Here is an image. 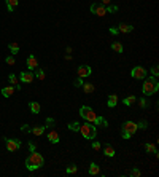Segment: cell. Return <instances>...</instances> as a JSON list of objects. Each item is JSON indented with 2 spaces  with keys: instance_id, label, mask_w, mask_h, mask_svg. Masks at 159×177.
<instances>
[{
  "instance_id": "6da1fadb",
  "label": "cell",
  "mask_w": 159,
  "mask_h": 177,
  "mask_svg": "<svg viewBox=\"0 0 159 177\" xmlns=\"http://www.w3.org/2000/svg\"><path fill=\"white\" fill-rule=\"evenodd\" d=\"M26 166H27L29 171L40 169L41 166H45V158L37 152H30V155L26 158Z\"/></svg>"
},
{
  "instance_id": "7a4b0ae2",
  "label": "cell",
  "mask_w": 159,
  "mask_h": 177,
  "mask_svg": "<svg viewBox=\"0 0 159 177\" xmlns=\"http://www.w3.org/2000/svg\"><path fill=\"white\" fill-rule=\"evenodd\" d=\"M143 94L145 96H151L154 93H158L159 90V83L156 80V77H145V81H143Z\"/></svg>"
},
{
  "instance_id": "3957f363",
  "label": "cell",
  "mask_w": 159,
  "mask_h": 177,
  "mask_svg": "<svg viewBox=\"0 0 159 177\" xmlns=\"http://www.w3.org/2000/svg\"><path fill=\"white\" fill-rule=\"evenodd\" d=\"M80 133H81V136L85 139H89V141H92V139H96L97 136V128L94 126L92 123H85V124H80Z\"/></svg>"
},
{
  "instance_id": "277c9868",
  "label": "cell",
  "mask_w": 159,
  "mask_h": 177,
  "mask_svg": "<svg viewBox=\"0 0 159 177\" xmlns=\"http://www.w3.org/2000/svg\"><path fill=\"white\" fill-rule=\"evenodd\" d=\"M80 115H81L88 123H92V124H94V123H96V120H97L96 112L92 110L91 107H88V105H83L81 109H80Z\"/></svg>"
},
{
  "instance_id": "5b68a950",
  "label": "cell",
  "mask_w": 159,
  "mask_h": 177,
  "mask_svg": "<svg viewBox=\"0 0 159 177\" xmlns=\"http://www.w3.org/2000/svg\"><path fill=\"white\" fill-rule=\"evenodd\" d=\"M130 75H132L134 78H137V80H143L145 77H148V72H146V69H145V67L137 66V67H134V69H132Z\"/></svg>"
},
{
  "instance_id": "8992f818",
  "label": "cell",
  "mask_w": 159,
  "mask_h": 177,
  "mask_svg": "<svg viewBox=\"0 0 159 177\" xmlns=\"http://www.w3.org/2000/svg\"><path fill=\"white\" fill-rule=\"evenodd\" d=\"M5 141H7L8 152H18L21 148V141L19 139H5Z\"/></svg>"
},
{
  "instance_id": "52a82bcc",
  "label": "cell",
  "mask_w": 159,
  "mask_h": 177,
  "mask_svg": "<svg viewBox=\"0 0 159 177\" xmlns=\"http://www.w3.org/2000/svg\"><path fill=\"white\" fill-rule=\"evenodd\" d=\"M91 13L97 16H105L107 15V8L102 5V3H92L91 5Z\"/></svg>"
},
{
  "instance_id": "ba28073f",
  "label": "cell",
  "mask_w": 159,
  "mask_h": 177,
  "mask_svg": "<svg viewBox=\"0 0 159 177\" xmlns=\"http://www.w3.org/2000/svg\"><path fill=\"white\" fill-rule=\"evenodd\" d=\"M137 129H138V128H137V123H134V121H124V123H123V131L129 133L130 136L137 133Z\"/></svg>"
},
{
  "instance_id": "9c48e42d",
  "label": "cell",
  "mask_w": 159,
  "mask_h": 177,
  "mask_svg": "<svg viewBox=\"0 0 159 177\" xmlns=\"http://www.w3.org/2000/svg\"><path fill=\"white\" fill-rule=\"evenodd\" d=\"M34 80H35V75L32 73V70L21 72V75H19V81H22V83H32Z\"/></svg>"
},
{
  "instance_id": "30bf717a",
  "label": "cell",
  "mask_w": 159,
  "mask_h": 177,
  "mask_svg": "<svg viewBox=\"0 0 159 177\" xmlns=\"http://www.w3.org/2000/svg\"><path fill=\"white\" fill-rule=\"evenodd\" d=\"M91 67L89 66H80L78 67V70H77V73H78V77L80 78H85V77H89L91 75Z\"/></svg>"
},
{
  "instance_id": "8fae6325",
  "label": "cell",
  "mask_w": 159,
  "mask_h": 177,
  "mask_svg": "<svg viewBox=\"0 0 159 177\" xmlns=\"http://www.w3.org/2000/svg\"><path fill=\"white\" fill-rule=\"evenodd\" d=\"M48 141L51 144H59L60 142V134L56 131V129H51V131L48 133Z\"/></svg>"
},
{
  "instance_id": "7c38bea8",
  "label": "cell",
  "mask_w": 159,
  "mask_h": 177,
  "mask_svg": "<svg viewBox=\"0 0 159 177\" xmlns=\"http://www.w3.org/2000/svg\"><path fill=\"white\" fill-rule=\"evenodd\" d=\"M27 67H29V70H34V69L38 67V62H37V58L34 54H30L29 58H27Z\"/></svg>"
},
{
  "instance_id": "4fadbf2b",
  "label": "cell",
  "mask_w": 159,
  "mask_h": 177,
  "mask_svg": "<svg viewBox=\"0 0 159 177\" xmlns=\"http://www.w3.org/2000/svg\"><path fill=\"white\" fill-rule=\"evenodd\" d=\"M118 30H119V34H127V32H132L134 30V26H130V24H119L118 26Z\"/></svg>"
},
{
  "instance_id": "5bb4252c",
  "label": "cell",
  "mask_w": 159,
  "mask_h": 177,
  "mask_svg": "<svg viewBox=\"0 0 159 177\" xmlns=\"http://www.w3.org/2000/svg\"><path fill=\"white\" fill-rule=\"evenodd\" d=\"M145 150H146V153H151V155L158 156V150H156V145L154 144H145Z\"/></svg>"
},
{
  "instance_id": "9a60e30c",
  "label": "cell",
  "mask_w": 159,
  "mask_h": 177,
  "mask_svg": "<svg viewBox=\"0 0 159 177\" xmlns=\"http://www.w3.org/2000/svg\"><path fill=\"white\" fill-rule=\"evenodd\" d=\"M116 104H118V96H116V94H110L107 105H108L110 109H113V107H116Z\"/></svg>"
},
{
  "instance_id": "2e32d148",
  "label": "cell",
  "mask_w": 159,
  "mask_h": 177,
  "mask_svg": "<svg viewBox=\"0 0 159 177\" xmlns=\"http://www.w3.org/2000/svg\"><path fill=\"white\" fill-rule=\"evenodd\" d=\"M16 90H15V86H5V88H3V90H2V94H3V97H10L11 94H13V93H15Z\"/></svg>"
},
{
  "instance_id": "e0dca14e",
  "label": "cell",
  "mask_w": 159,
  "mask_h": 177,
  "mask_svg": "<svg viewBox=\"0 0 159 177\" xmlns=\"http://www.w3.org/2000/svg\"><path fill=\"white\" fill-rule=\"evenodd\" d=\"M99 172H100L99 164H97V163H91V164H89V174L91 176H97Z\"/></svg>"
},
{
  "instance_id": "ac0fdd59",
  "label": "cell",
  "mask_w": 159,
  "mask_h": 177,
  "mask_svg": "<svg viewBox=\"0 0 159 177\" xmlns=\"http://www.w3.org/2000/svg\"><path fill=\"white\" fill-rule=\"evenodd\" d=\"M18 3H19V0H7V8H8V11H10V13L15 11V8L18 7Z\"/></svg>"
},
{
  "instance_id": "d6986e66",
  "label": "cell",
  "mask_w": 159,
  "mask_h": 177,
  "mask_svg": "<svg viewBox=\"0 0 159 177\" xmlns=\"http://www.w3.org/2000/svg\"><path fill=\"white\" fill-rule=\"evenodd\" d=\"M81 86H83V91H85L86 94H91V93H94V90H96L92 83H83Z\"/></svg>"
},
{
  "instance_id": "ffe728a7",
  "label": "cell",
  "mask_w": 159,
  "mask_h": 177,
  "mask_svg": "<svg viewBox=\"0 0 159 177\" xmlns=\"http://www.w3.org/2000/svg\"><path fill=\"white\" fill-rule=\"evenodd\" d=\"M104 153H105V156L113 158V156H115V148L111 147V145H108V144H107V145L104 147Z\"/></svg>"
},
{
  "instance_id": "44dd1931",
  "label": "cell",
  "mask_w": 159,
  "mask_h": 177,
  "mask_svg": "<svg viewBox=\"0 0 159 177\" xmlns=\"http://www.w3.org/2000/svg\"><path fill=\"white\" fill-rule=\"evenodd\" d=\"M29 109H30V112L32 113H40V104L38 102H29Z\"/></svg>"
},
{
  "instance_id": "7402d4cb",
  "label": "cell",
  "mask_w": 159,
  "mask_h": 177,
  "mask_svg": "<svg viewBox=\"0 0 159 177\" xmlns=\"http://www.w3.org/2000/svg\"><path fill=\"white\" fill-rule=\"evenodd\" d=\"M45 129H46L45 126H35V128L30 129V133L34 134V136H41V134L45 133Z\"/></svg>"
},
{
  "instance_id": "603a6c76",
  "label": "cell",
  "mask_w": 159,
  "mask_h": 177,
  "mask_svg": "<svg viewBox=\"0 0 159 177\" xmlns=\"http://www.w3.org/2000/svg\"><path fill=\"white\" fill-rule=\"evenodd\" d=\"M8 50H10L13 54H18L19 53V45H18L16 41H11V43H8Z\"/></svg>"
},
{
  "instance_id": "cb8c5ba5",
  "label": "cell",
  "mask_w": 159,
  "mask_h": 177,
  "mask_svg": "<svg viewBox=\"0 0 159 177\" xmlns=\"http://www.w3.org/2000/svg\"><path fill=\"white\" fill-rule=\"evenodd\" d=\"M111 50L116 51V53H123V51H124L123 45H121L119 41H113V43H111Z\"/></svg>"
},
{
  "instance_id": "d4e9b609",
  "label": "cell",
  "mask_w": 159,
  "mask_h": 177,
  "mask_svg": "<svg viewBox=\"0 0 159 177\" xmlns=\"http://www.w3.org/2000/svg\"><path fill=\"white\" fill-rule=\"evenodd\" d=\"M135 101H137V97H135V96H127V97H126V99H124L123 102H124V105L130 107V105H132V104H134Z\"/></svg>"
},
{
  "instance_id": "484cf974",
  "label": "cell",
  "mask_w": 159,
  "mask_h": 177,
  "mask_svg": "<svg viewBox=\"0 0 159 177\" xmlns=\"http://www.w3.org/2000/svg\"><path fill=\"white\" fill-rule=\"evenodd\" d=\"M8 81H10V85H18V83H19V80H18V77L15 75V73H10V75H8Z\"/></svg>"
},
{
  "instance_id": "4316f807",
  "label": "cell",
  "mask_w": 159,
  "mask_h": 177,
  "mask_svg": "<svg viewBox=\"0 0 159 177\" xmlns=\"http://www.w3.org/2000/svg\"><path fill=\"white\" fill-rule=\"evenodd\" d=\"M68 129L70 131H80V123L78 121H70L68 123Z\"/></svg>"
},
{
  "instance_id": "83f0119b",
  "label": "cell",
  "mask_w": 159,
  "mask_h": 177,
  "mask_svg": "<svg viewBox=\"0 0 159 177\" xmlns=\"http://www.w3.org/2000/svg\"><path fill=\"white\" fill-rule=\"evenodd\" d=\"M35 77L38 78V80H45V70H41V69H38L35 73Z\"/></svg>"
},
{
  "instance_id": "f1b7e54d",
  "label": "cell",
  "mask_w": 159,
  "mask_h": 177,
  "mask_svg": "<svg viewBox=\"0 0 159 177\" xmlns=\"http://www.w3.org/2000/svg\"><path fill=\"white\" fill-rule=\"evenodd\" d=\"M138 105L142 107V109H146V107H148V101L145 99V97H142V99H138Z\"/></svg>"
},
{
  "instance_id": "f546056e",
  "label": "cell",
  "mask_w": 159,
  "mask_h": 177,
  "mask_svg": "<svg viewBox=\"0 0 159 177\" xmlns=\"http://www.w3.org/2000/svg\"><path fill=\"white\" fill-rule=\"evenodd\" d=\"M77 171H78V167L75 166V164H72V166H68V167H67V171H65V172H67V174H75Z\"/></svg>"
},
{
  "instance_id": "4dcf8cb0",
  "label": "cell",
  "mask_w": 159,
  "mask_h": 177,
  "mask_svg": "<svg viewBox=\"0 0 159 177\" xmlns=\"http://www.w3.org/2000/svg\"><path fill=\"white\" fill-rule=\"evenodd\" d=\"M137 128L146 129V128H148V121H146V120H142V121H138V123H137Z\"/></svg>"
},
{
  "instance_id": "1f68e13d",
  "label": "cell",
  "mask_w": 159,
  "mask_h": 177,
  "mask_svg": "<svg viewBox=\"0 0 159 177\" xmlns=\"http://www.w3.org/2000/svg\"><path fill=\"white\" fill-rule=\"evenodd\" d=\"M105 8H107V13H116L118 11V7H115V5H108Z\"/></svg>"
},
{
  "instance_id": "d6a6232c",
  "label": "cell",
  "mask_w": 159,
  "mask_h": 177,
  "mask_svg": "<svg viewBox=\"0 0 159 177\" xmlns=\"http://www.w3.org/2000/svg\"><path fill=\"white\" fill-rule=\"evenodd\" d=\"M5 61H7V64H10V66H15V64H16V61H15V58H13V56H7Z\"/></svg>"
},
{
  "instance_id": "836d02e7",
  "label": "cell",
  "mask_w": 159,
  "mask_h": 177,
  "mask_svg": "<svg viewBox=\"0 0 159 177\" xmlns=\"http://www.w3.org/2000/svg\"><path fill=\"white\" fill-rule=\"evenodd\" d=\"M151 75H153V77H158V75H159V67H158V66H153V67H151Z\"/></svg>"
},
{
  "instance_id": "e575fe53",
  "label": "cell",
  "mask_w": 159,
  "mask_h": 177,
  "mask_svg": "<svg viewBox=\"0 0 159 177\" xmlns=\"http://www.w3.org/2000/svg\"><path fill=\"white\" fill-rule=\"evenodd\" d=\"M129 176H132V177H138V176H140V171L137 169V167H134V169L129 172Z\"/></svg>"
},
{
  "instance_id": "d590c367",
  "label": "cell",
  "mask_w": 159,
  "mask_h": 177,
  "mask_svg": "<svg viewBox=\"0 0 159 177\" xmlns=\"http://www.w3.org/2000/svg\"><path fill=\"white\" fill-rule=\"evenodd\" d=\"M92 148H94V150H97V152H99V150H100V148H102V145H100V142H97V141H94V142H92Z\"/></svg>"
},
{
  "instance_id": "8d00e7d4",
  "label": "cell",
  "mask_w": 159,
  "mask_h": 177,
  "mask_svg": "<svg viewBox=\"0 0 159 177\" xmlns=\"http://www.w3.org/2000/svg\"><path fill=\"white\" fill-rule=\"evenodd\" d=\"M110 34H113V35H118V34H119L118 27H110Z\"/></svg>"
},
{
  "instance_id": "74e56055",
  "label": "cell",
  "mask_w": 159,
  "mask_h": 177,
  "mask_svg": "<svg viewBox=\"0 0 159 177\" xmlns=\"http://www.w3.org/2000/svg\"><path fill=\"white\" fill-rule=\"evenodd\" d=\"M54 120L53 118H46V126H54Z\"/></svg>"
},
{
  "instance_id": "f35d334b",
  "label": "cell",
  "mask_w": 159,
  "mask_h": 177,
  "mask_svg": "<svg viewBox=\"0 0 159 177\" xmlns=\"http://www.w3.org/2000/svg\"><path fill=\"white\" fill-rule=\"evenodd\" d=\"M83 85V78H77V80H75V86H81Z\"/></svg>"
},
{
  "instance_id": "ab89813d",
  "label": "cell",
  "mask_w": 159,
  "mask_h": 177,
  "mask_svg": "<svg viewBox=\"0 0 159 177\" xmlns=\"http://www.w3.org/2000/svg\"><path fill=\"white\" fill-rule=\"evenodd\" d=\"M121 136H123L124 139H129V137H132V136H130V134H129V133H126V131H123V129H121Z\"/></svg>"
},
{
  "instance_id": "60d3db41",
  "label": "cell",
  "mask_w": 159,
  "mask_h": 177,
  "mask_svg": "<svg viewBox=\"0 0 159 177\" xmlns=\"http://www.w3.org/2000/svg\"><path fill=\"white\" fill-rule=\"evenodd\" d=\"M21 131H24V133H30V128H29V126H27V124H22Z\"/></svg>"
},
{
  "instance_id": "b9f144b4",
  "label": "cell",
  "mask_w": 159,
  "mask_h": 177,
  "mask_svg": "<svg viewBox=\"0 0 159 177\" xmlns=\"http://www.w3.org/2000/svg\"><path fill=\"white\" fill-rule=\"evenodd\" d=\"M102 5H104V7H108V5H111V0H102Z\"/></svg>"
},
{
  "instance_id": "7bdbcfd3",
  "label": "cell",
  "mask_w": 159,
  "mask_h": 177,
  "mask_svg": "<svg viewBox=\"0 0 159 177\" xmlns=\"http://www.w3.org/2000/svg\"><path fill=\"white\" fill-rule=\"evenodd\" d=\"M29 148H30V152H35V145H34V144H29Z\"/></svg>"
},
{
  "instance_id": "ee69618b",
  "label": "cell",
  "mask_w": 159,
  "mask_h": 177,
  "mask_svg": "<svg viewBox=\"0 0 159 177\" xmlns=\"http://www.w3.org/2000/svg\"><path fill=\"white\" fill-rule=\"evenodd\" d=\"M65 51H67V54H70V53H72V48H70V46H67V48H65Z\"/></svg>"
}]
</instances>
